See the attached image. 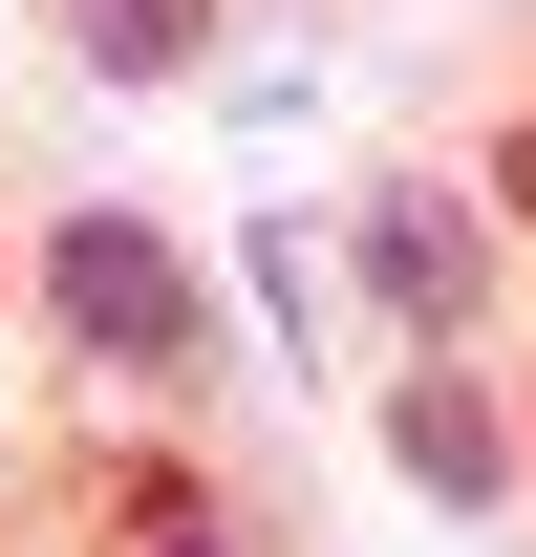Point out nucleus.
<instances>
[{
	"label": "nucleus",
	"instance_id": "f257e3e1",
	"mask_svg": "<svg viewBox=\"0 0 536 557\" xmlns=\"http://www.w3.org/2000/svg\"><path fill=\"white\" fill-rule=\"evenodd\" d=\"M44 322H65L86 364H130V386H194L215 364V278L172 258V236H150V214H44Z\"/></svg>",
	"mask_w": 536,
	"mask_h": 557
},
{
	"label": "nucleus",
	"instance_id": "f03ea898",
	"mask_svg": "<svg viewBox=\"0 0 536 557\" xmlns=\"http://www.w3.org/2000/svg\"><path fill=\"white\" fill-rule=\"evenodd\" d=\"M365 300H387L429 364H472V322H494V214H472V172H387V194H365Z\"/></svg>",
	"mask_w": 536,
	"mask_h": 557
},
{
	"label": "nucleus",
	"instance_id": "7ed1b4c3",
	"mask_svg": "<svg viewBox=\"0 0 536 557\" xmlns=\"http://www.w3.org/2000/svg\"><path fill=\"white\" fill-rule=\"evenodd\" d=\"M387 472L429 493V515H515V408H494L472 364H407L387 386Z\"/></svg>",
	"mask_w": 536,
	"mask_h": 557
},
{
	"label": "nucleus",
	"instance_id": "20e7f679",
	"mask_svg": "<svg viewBox=\"0 0 536 557\" xmlns=\"http://www.w3.org/2000/svg\"><path fill=\"white\" fill-rule=\"evenodd\" d=\"M65 44L108 86H172V65H215V0H65Z\"/></svg>",
	"mask_w": 536,
	"mask_h": 557
},
{
	"label": "nucleus",
	"instance_id": "39448f33",
	"mask_svg": "<svg viewBox=\"0 0 536 557\" xmlns=\"http://www.w3.org/2000/svg\"><path fill=\"white\" fill-rule=\"evenodd\" d=\"M150 557H236V536H150Z\"/></svg>",
	"mask_w": 536,
	"mask_h": 557
}]
</instances>
